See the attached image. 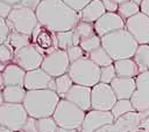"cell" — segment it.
I'll use <instances>...</instances> for the list:
<instances>
[{"mask_svg":"<svg viewBox=\"0 0 149 132\" xmlns=\"http://www.w3.org/2000/svg\"><path fill=\"white\" fill-rule=\"evenodd\" d=\"M71 62L69 60L66 50L55 49L51 53L44 55L41 68L51 77L56 78L68 72Z\"/></svg>","mask_w":149,"mask_h":132,"instance_id":"ba28073f","label":"cell"},{"mask_svg":"<svg viewBox=\"0 0 149 132\" xmlns=\"http://www.w3.org/2000/svg\"><path fill=\"white\" fill-rule=\"evenodd\" d=\"M100 72L101 68L88 57H83L72 62L68 70V74L74 84L90 88H93L100 82Z\"/></svg>","mask_w":149,"mask_h":132,"instance_id":"5b68a950","label":"cell"},{"mask_svg":"<svg viewBox=\"0 0 149 132\" xmlns=\"http://www.w3.org/2000/svg\"><path fill=\"white\" fill-rule=\"evenodd\" d=\"M26 72L27 71L22 69L20 65L15 63H8L2 71L3 85H23Z\"/></svg>","mask_w":149,"mask_h":132,"instance_id":"d6986e66","label":"cell"},{"mask_svg":"<svg viewBox=\"0 0 149 132\" xmlns=\"http://www.w3.org/2000/svg\"><path fill=\"white\" fill-rule=\"evenodd\" d=\"M79 43H80V37L76 34L73 29L55 33V46L58 49L66 50L72 46H79Z\"/></svg>","mask_w":149,"mask_h":132,"instance_id":"44dd1931","label":"cell"},{"mask_svg":"<svg viewBox=\"0 0 149 132\" xmlns=\"http://www.w3.org/2000/svg\"><path fill=\"white\" fill-rule=\"evenodd\" d=\"M2 1H5V2L12 5V6H15V5H17V4L21 2V0H2Z\"/></svg>","mask_w":149,"mask_h":132,"instance_id":"b9f144b4","label":"cell"},{"mask_svg":"<svg viewBox=\"0 0 149 132\" xmlns=\"http://www.w3.org/2000/svg\"><path fill=\"white\" fill-rule=\"evenodd\" d=\"M5 103L3 100V95H2V89H0V105H2Z\"/></svg>","mask_w":149,"mask_h":132,"instance_id":"7bdbcfd3","label":"cell"},{"mask_svg":"<svg viewBox=\"0 0 149 132\" xmlns=\"http://www.w3.org/2000/svg\"><path fill=\"white\" fill-rule=\"evenodd\" d=\"M140 132H149V130H142V131H140Z\"/></svg>","mask_w":149,"mask_h":132,"instance_id":"c3c4849f","label":"cell"},{"mask_svg":"<svg viewBox=\"0 0 149 132\" xmlns=\"http://www.w3.org/2000/svg\"><path fill=\"white\" fill-rule=\"evenodd\" d=\"M118 98L111 86V84L99 82L92 88L91 92V105L93 110L111 111L116 103Z\"/></svg>","mask_w":149,"mask_h":132,"instance_id":"9c48e42d","label":"cell"},{"mask_svg":"<svg viewBox=\"0 0 149 132\" xmlns=\"http://www.w3.org/2000/svg\"><path fill=\"white\" fill-rule=\"evenodd\" d=\"M102 4L105 6L106 12H111V13H116L118 12L119 4L115 2L114 0H102Z\"/></svg>","mask_w":149,"mask_h":132,"instance_id":"f35d334b","label":"cell"},{"mask_svg":"<svg viewBox=\"0 0 149 132\" xmlns=\"http://www.w3.org/2000/svg\"><path fill=\"white\" fill-rule=\"evenodd\" d=\"M125 26H126V21L118 13L106 12L99 20L94 22V30L95 34L101 37L115 30L123 29Z\"/></svg>","mask_w":149,"mask_h":132,"instance_id":"5bb4252c","label":"cell"},{"mask_svg":"<svg viewBox=\"0 0 149 132\" xmlns=\"http://www.w3.org/2000/svg\"><path fill=\"white\" fill-rule=\"evenodd\" d=\"M6 22L10 30H15L26 35H33L34 29L38 25L36 12L31 8L15 5L6 19Z\"/></svg>","mask_w":149,"mask_h":132,"instance_id":"8992f818","label":"cell"},{"mask_svg":"<svg viewBox=\"0 0 149 132\" xmlns=\"http://www.w3.org/2000/svg\"><path fill=\"white\" fill-rule=\"evenodd\" d=\"M55 82H56V92L59 95L61 98H64V96L66 95V92L74 84L68 72L64 74V75H62V76L56 77L55 78Z\"/></svg>","mask_w":149,"mask_h":132,"instance_id":"83f0119b","label":"cell"},{"mask_svg":"<svg viewBox=\"0 0 149 132\" xmlns=\"http://www.w3.org/2000/svg\"><path fill=\"white\" fill-rule=\"evenodd\" d=\"M101 47L109 54L113 61L133 58L139 43L126 29H119L101 36Z\"/></svg>","mask_w":149,"mask_h":132,"instance_id":"3957f363","label":"cell"},{"mask_svg":"<svg viewBox=\"0 0 149 132\" xmlns=\"http://www.w3.org/2000/svg\"><path fill=\"white\" fill-rule=\"evenodd\" d=\"M115 77H116V72H115V68L113 64L101 68V72H100V82L101 83L111 84V82Z\"/></svg>","mask_w":149,"mask_h":132,"instance_id":"d6a6232c","label":"cell"},{"mask_svg":"<svg viewBox=\"0 0 149 132\" xmlns=\"http://www.w3.org/2000/svg\"><path fill=\"white\" fill-rule=\"evenodd\" d=\"M140 9L143 14L148 15L149 16V0H143L140 5Z\"/></svg>","mask_w":149,"mask_h":132,"instance_id":"60d3db41","label":"cell"},{"mask_svg":"<svg viewBox=\"0 0 149 132\" xmlns=\"http://www.w3.org/2000/svg\"><path fill=\"white\" fill-rule=\"evenodd\" d=\"M66 53H68V56L71 63L85 57V54H86L80 46H72L69 49H66Z\"/></svg>","mask_w":149,"mask_h":132,"instance_id":"836d02e7","label":"cell"},{"mask_svg":"<svg viewBox=\"0 0 149 132\" xmlns=\"http://www.w3.org/2000/svg\"><path fill=\"white\" fill-rule=\"evenodd\" d=\"M115 68V72L118 77H133L135 78L139 74V67L134 62L133 58H123L119 61H114L113 63Z\"/></svg>","mask_w":149,"mask_h":132,"instance_id":"ffe728a7","label":"cell"},{"mask_svg":"<svg viewBox=\"0 0 149 132\" xmlns=\"http://www.w3.org/2000/svg\"><path fill=\"white\" fill-rule=\"evenodd\" d=\"M6 42L8 44H10L14 48V50H16V49H20V48L31 44L33 37L30 35H26V34L15 32V30H10Z\"/></svg>","mask_w":149,"mask_h":132,"instance_id":"cb8c5ba5","label":"cell"},{"mask_svg":"<svg viewBox=\"0 0 149 132\" xmlns=\"http://www.w3.org/2000/svg\"><path fill=\"white\" fill-rule=\"evenodd\" d=\"M9 32H10V29H9L7 22H6V19L0 16V44L5 43L7 41Z\"/></svg>","mask_w":149,"mask_h":132,"instance_id":"d590c367","label":"cell"},{"mask_svg":"<svg viewBox=\"0 0 149 132\" xmlns=\"http://www.w3.org/2000/svg\"><path fill=\"white\" fill-rule=\"evenodd\" d=\"M52 79H54V77L48 75L42 68H38V69L30 70V71L26 72L23 86L27 91L49 89V84Z\"/></svg>","mask_w":149,"mask_h":132,"instance_id":"2e32d148","label":"cell"},{"mask_svg":"<svg viewBox=\"0 0 149 132\" xmlns=\"http://www.w3.org/2000/svg\"><path fill=\"white\" fill-rule=\"evenodd\" d=\"M14 48L7 42L0 44V62L5 65H7V63H10L14 57Z\"/></svg>","mask_w":149,"mask_h":132,"instance_id":"1f68e13d","label":"cell"},{"mask_svg":"<svg viewBox=\"0 0 149 132\" xmlns=\"http://www.w3.org/2000/svg\"><path fill=\"white\" fill-rule=\"evenodd\" d=\"M35 12L38 23L54 33L72 30L80 21L79 13L63 0H42Z\"/></svg>","mask_w":149,"mask_h":132,"instance_id":"6da1fadb","label":"cell"},{"mask_svg":"<svg viewBox=\"0 0 149 132\" xmlns=\"http://www.w3.org/2000/svg\"><path fill=\"white\" fill-rule=\"evenodd\" d=\"M5 85H3V78H2V72L0 71V89H2Z\"/></svg>","mask_w":149,"mask_h":132,"instance_id":"ee69618b","label":"cell"},{"mask_svg":"<svg viewBox=\"0 0 149 132\" xmlns=\"http://www.w3.org/2000/svg\"><path fill=\"white\" fill-rule=\"evenodd\" d=\"M68 6H70L72 9H74L76 12H80L86 5H88L92 0H63Z\"/></svg>","mask_w":149,"mask_h":132,"instance_id":"e575fe53","label":"cell"},{"mask_svg":"<svg viewBox=\"0 0 149 132\" xmlns=\"http://www.w3.org/2000/svg\"><path fill=\"white\" fill-rule=\"evenodd\" d=\"M5 67H6V65H5L3 63H1V62H0V71H1V72L3 71V69H5Z\"/></svg>","mask_w":149,"mask_h":132,"instance_id":"f6af8a7d","label":"cell"},{"mask_svg":"<svg viewBox=\"0 0 149 132\" xmlns=\"http://www.w3.org/2000/svg\"><path fill=\"white\" fill-rule=\"evenodd\" d=\"M44 56L37 50V48L31 43L23 48L16 49L14 51L13 63L20 65L26 71L35 70L41 68Z\"/></svg>","mask_w":149,"mask_h":132,"instance_id":"30bf717a","label":"cell"},{"mask_svg":"<svg viewBox=\"0 0 149 132\" xmlns=\"http://www.w3.org/2000/svg\"><path fill=\"white\" fill-rule=\"evenodd\" d=\"M79 46L83 48V50L86 54H90L91 51H93V50L98 49L99 47H101V37L98 36L97 34H94V35H92L90 37L80 40Z\"/></svg>","mask_w":149,"mask_h":132,"instance_id":"f546056e","label":"cell"},{"mask_svg":"<svg viewBox=\"0 0 149 132\" xmlns=\"http://www.w3.org/2000/svg\"><path fill=\"white\" fill-rule=\"evenodd\" d=\"M36 124L38 132H57L59 128L52 116L36 119Z\"/></svg>","mask_w":149,"mask_h":132,"instance_id":"f1b7e54d","label":"cell"},{"mask_svg":"<svg viewBox=\"0 0 149 132\" xmlns=\"http://www.w3.org/2000/svg\"><path fill=\"white\" fill-rule=\"evenodd\" d=\"M111 112L113 113L115 120L119 119L120 117L130 113V112H135V109L130 102V99H118L116 103L114 104L113 109L111 110Z\"/></svg>","mask_w":149,"mask_h":132,"instance_id":"4316f807","label":"cell"},{"mask_svg":"<svg viewBox=\"0 0 149 132\" xmlns=\"http://www.w3.org/2000/svg\"><path fill=\"white\" fill-rule=\"evenodd\" d=\"M61 100L59 95L56 91L49 89L29 90L26 93L23 106L29 117L35 119L51 117Z\"/></svg>","mask_w":149,"mask_h":132,"instance_id":"7a4b0ae2","label":"cell"},{"mask_svg":"<svg viewBox=\"0 0 149 132\" xmlns=\"http://www.w3.org/2000/svg\"><path fill=\"white\" fill-rule=\"evenodd\" d=\"M140 12H141L140 5H137L133 0H128V1H125L122 4H119V7H118V12L116 13L123 20H127V19L134 16L135 14H137Z\"/></svg>","mask_w":149,"mask_h":132,"instance_id":"484cf974","label":"cell"},{"mask_svg":"<svg viewBox=\"0 0 149 132\" xmlns=\"http://www.w3.org/2000/svg\"><path fill=\"white\" fill-rule=\"evenodd\" d=\"M12 9H13V6L12 5H9V4L0 0V16L1 18L7 19V16L9 15V13H10Z\"/></svg>","mask_w":149,"mask_h":132,"instance_id":"74e56055","label":"cell"},{"mask_svg":"<svg viewBox=\"0 0 149 132\" xmlns=\"http://www.w3.org/2000/svg\"><path fill=\"white\" fill-rule=\"evenodd\" d=\"M88 58L91 61H93L97 65H99L100 68H104V67H107V65H111L114 63L113 58L109 56V54L102 47H99L98 49L91 51L88 54Z\"/></svg>","mask_w":149,"mask_h":132,"instance_id":"d4e9b609","label":"cell"},{"mask_svg":"<svg viewBox=\"0 0 149 132\" xmlns=\"http://www.w3.org/2000/svg\"><path fill=\"white\" fill-rule=\"evenodd\" d=\"M86 112L65 98H61L52 117L59 128L66 131L80 130Z\"/></svg>","mask_w":149,"mask_h":132,"instance_id":"277c9868","label":"cell"},{"mask_svg":"<svg viewBox=\"0 0 149 132\" xmlns=\"http://www.w3.org/2000/svg\"><path fill=\"white\" fill-rule=\"evenodd\" d=\"M133 60L137 64L140 72L149 71V44H139Z\"/></svg>","mask_w":149,"mask_h":132,"instance_id":"603a6c76","label":"cell"},{"mask_svg":"<svg viewBox=\"0 0 149 132\" xmlns=\"http://www.w3.org/2000/svg\"><path fill=\"white\" fill-rule=\"evenodd\" d=\"M115 2H118V4H122V2H125V1H128V0H114Z\"/></svg>","mask_w":149,"mask_h":132,"instance_id":"bcb514c9","label":"cell"},{"mask_svg":"<svg viewBox=\"0 0 149 132\" xmlns=\"http://www.w3.org/2000/svg\"><path fill=\"white\" fill-rule=\"evenodd\" d=\"M19 132H38L37 130V124H36V119L33 117H29L26 121V124L22 126V128Z\"/></svg>","mask_w":149,"mask_h":132,"instance_id":"8d00e7d4","label":"cell"},{"mask_svg":"<svg viewBox=\"0 0 149 132\" xmlns=\"http://www.w3.org/2000/svg\"><path fill=\"white\" fill-rule=\"evenodd\" d=\"M27 90L23 85H8L2 88V95L5 103L22 104L26 97Z\"/></svg>","mask_w":149,"mask_h":132,"instance_id":"7402d4cb","label":"cell"},{"mask_svg":"<svg viewBox=\"0 0 149 132\" xmlns=\"http://www.w3.org/2000/svg\"><path fill=\"white\" fill-rule=\"evenodd\" d=\"M136 90L133 93L130 102L136 112L149 110V71L140 72L136 77Z\"/></svg>","mask_w":149,"mask_h":132,"instance_id":"8fae6325","label":"cell"},{"mask_svg":"<svg viewBox=\"0 0 149 132\" xmlns=\"http://www.w3.org/2000/svg\"><path fill=\"white\" fill-rule=\"evenodd\" d=\"M125 28L139 44H149V16L142 12L126 20Z\"/></svg>","mask_w":149,"mask_h":132,"instance_id":"7c38bea8","label":"cell"},{"mask_svg":"<svg viewBox=\"0 0 149 132\" xmlns=\"http://www.w3.org/2000/svg\"><path fill=\"white\" fill-rule=\"evenodd\" d=\"M42 0H21V2L19 5L21 6H24V7H28V8H31L34 11H36V8L38 7V5L41 4Z\"/></svg>","mask_w":149,"mask_h":132,"instance_id":"ab89813d","label":"cell"},{"mask_svg":"<svg viewBox=\"0 0 149 132\" xmlns=\"http://www.w3.org/2000/svg\"><path fill=\"white\" fill-rule=\"evenodd\" d=\"M105 13H106V9L102 4V0H92L88 5H86L79 12V19L80 21L94 23Z\"/></svg>","mask_w":149,"mask_h":132,"instance_id":"ac0fdd59","label":"cell"},{"mask_svg":"<svg viewBox=\"0 0 149 132\" xmlns=\"http://www.w3.org/2000/svg\"><path fill=\"white\" fill-rule=\"evenodd\" d=\"M91 92H92V88H90V86L73 84L71 86V89L66 92L64 98L70 100L71 103L76 104L83 111L87 112V111H90L92 109V105H91Z\"/></svg>","mask_w":149,"mask_h":132,"instance_id":"9a60e30c","label":"cell"},{"mask_svg":"<svg viewBox=\"0 0 149 132\" xmlns=\"http://www.w3.org/2000/svg\"><path fill=\"white\" fill-rule=\"evenodd\" d=\"M73 30L80 37V40L86 39V37H90V36H92V35L95 34L94 23H90V22H85V21H79L77 23V26L73 28Z\"/></svg>","mask_w":149,"mask_h":132,"instance_id":"4dcf8cb0","label":"cell"},{"mask_svg":"<svg viewBox=\"0 0 149 132\" xmlns=\"http://www.w3.org/2000/svg\"><path fill=\"white\" fill-rule=\"evenodd\" d=\"M115 118L111 111L93 110L86 112L84 121L80 127V132H95L99 128L114 124Z\"/></svg>","mask_w":149,"mask_h":132,"instance_id":"4fadbf2b","label":"cell"},{"mask_svg":"<svg viewBox=\"0 0 149 132\" xmlns=\"http://www.w3.org/2000/svg\"><path fill=\"white\" fill-rule=\"evenodd\" d=\"M133 1H134V2H136L137 5H141V2H142L143 0H133Z\"/></svg>","mask_w":149,"mask_h":132,"instance_id":"7dc6e473","label":"cell"},{"mask_svg":"<svg viewBox=\"0 0 149 132\" xmlns=\"http://www.w3.org/2000/svg\"><path fill=\"white\" fill-rule=\"evenodd\" d=\"M111 86L118 99H130L136 90V81L133 77H115Z\"/></svg>","mask_w":149,"mask_h":132,"instance_id":"e0dca14e","label":"cell"},{"mask_svg":"<svg viewBox=\"0 0 149 132\" xmlns=\"http://www.w3.org/2000/svg\"><path fill=\"white\" fill-rule=\"evenodd\" d=\"M29 118L23 104L3 103L0 105V125L13 132H19Z\"/></svg>","mask_w":149,"mask_h":132,"instance_id":"52a82bcc","label":"cell"}]
</instances>
